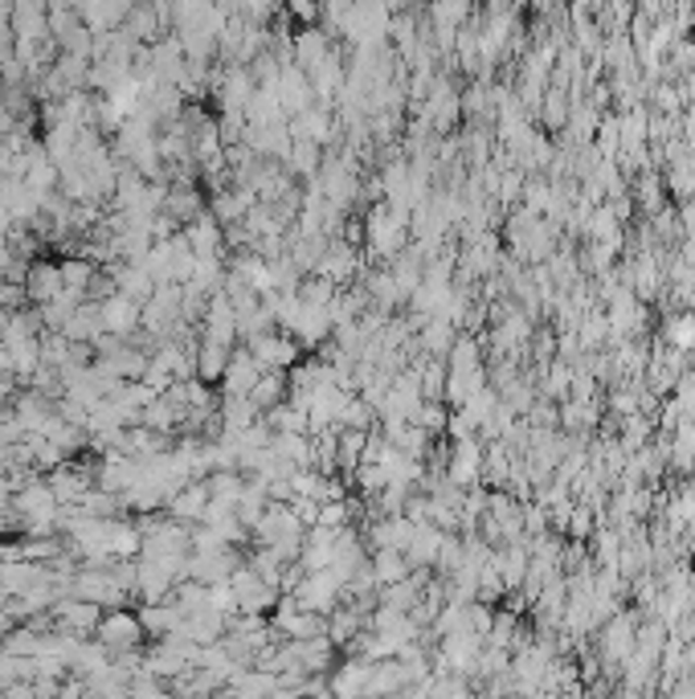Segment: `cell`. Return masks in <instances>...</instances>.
<instances>
[{
    "label": "cell",
    "instance_id": "1",
    "mask_svg": "<svg viewBox=\"0 0 695 699\" xmlns=\"http://www.w3.org/2000/svg\"><path fill=\"white\" fill-rule=\"evenodd\" d=\"M389 29H393V17L385 0H352L348 17L339 25V37L352 41L357 50H376V46L389 41Z\"/></svg>",
    "mask_w": 695,
    "mask_h": 699
},
{
    "label": "cell",
    "instance_id": "2",
    "mask_svg": "<svg viewBox=\"0 0 695 699\" xmlns=\"http://www.w3.org/2000/svg\"><path fill=\"white\" fill-rule=\"evenodd\" d=\"M250 348V357L258 360V369L262 373H287L295 369V360H299V340L290 336V332H258L250 340H241Z\"/></svg>",
    "mask_w": 695,
    "mask_h": 699
},
{
    "label": "cell",
    "instance_id": "3",
    "mask_svg": "<svg viewBox=\"0 0 695 699\" xmlns=\"http://www.w3.org/2000/svg\"><path fill=\"white\" fill-rule=\"evenodd\" d=\"M95 638H99L102 647L115 654V650L144 647V642H148V631H144V622H139L136 610H123V606H115V610H107V614L99 617Z\"/></svg>",
    "mask_w": 695,
    "mask_h": 699
},
{
    "label": "cell",
    "instance_id": "4",
    "mask_svg": "<svg viewBox=\"0 0 695 699\" xmlns=\"http://www.w3.org/2000/svg\"><path fill=\"white\" fill-rule=\"evenodd\" d=\"M229 589L238 597L241 614H262V610H271L274 601H278V594H283V589H274L271 581H262V573H258L250 561H241L238 569L229 573Z\"/></svg>",
    "mask_w": 695,
    "mask_h": 699
},
{
    "label": "cell",
    "instance_id": "5",
    "mask_svg": "<svg viewBox=\"0 0 695 699\" xmlns=\"http://www.w3.org/2000/svg\"><path fill=\"white\" fill-rule=\"evenodd\" d=\"M483 438H455L446 450V478L458 487H475L483 483Z\"/></svg>",
    "mask_w": 695,
    "mask_h": 699
},
{
    "label": "cell",
    "instance_id": "6",
    "mask_svg": "<svg viewBox=\"0 0 695 699\" xmlns=\"http://www.w3.org/2000/svg\"><path fill=\"white\" fill-rule=\"evenodd\" d=\"M99 617H102V606L99 601H86V597H74V594H66V597H58L53 601V610H50V622H53V631H70V634H95V626H99Z\"/></svg>",
    "mask_w": 695,
    "mask_h": 699
},
{
    "label": "cell",
    "instance_id": "7",
    "mask_svg": "<svg viewBox=\"0 0 695 699\" xmlns=\"http://www.w3.org/2000/svg\"><path fill=\"white\" fill-rule=\"evenodd\" d=\"M99 315H102V327L111 332V336H123V340H132L144 324V303L132 299V295H123V290H111L107 299H99Z\"/></svg>",
    "mask_w": 695,
    "mask_h": 699
},
{
    "label": "cell",
    "instance_id": "8",
    "mask_svg": "<svg viewBox=\"0 0 695 699\" xmlns=\"http://www.w3.org/2000/svg\"><path fill=\"white\" fill-rule=\"evenodd\" d=\"M201 336L218 344H238V311H234V295L229 290L209 295L201 315Z\"/></svg>",
    "mask_w": 695,
    "mask_h": 699
},
{
    "label": "cell",
    "instance_id": "9",
    "mask_svg": "<svg viewBox=\"0 0 695 699\" xmlns=\"http://www.w3.org/2000/svg\"><path fill=\"white\" fill-rule=\"evenodd\" d=\"M290 136L295 139H307V143H332L336 139V120H332V111H327V103H311L307 111H295L287 120Z\"/></svg>",
    "mask_w": 695,
    "mask_h": 699
},
{
    "label": "cell",
    "instance_id": "10",
    "mask_svg": "<svg viewBox=\"0 0 695 699\" xmlns=\"http://www.w3.org/2000/svg\"><path fill=\"white\" fill-rule=\"evenodd\" d=\"M262 376V369H258V360L250 357V348L241 344V348H234V357H229V364H225V373H221V397H250V389H255V380Z\"/></svg>",
    "mask_w": 695,
    "mask_h": 699
},
{
    "label": "cell",
    "instance_id": "11",
    "mask_svg": "<svg viewBox=\"0 0 695 699\" xmlns=\"http://www.w3.org/2000/svg\"><path fill=\"white\" fill-rule=\"evenodd\" d=\"M204 508H209V483L204 478H188L181 491L169 495V503H164V512L176 515L181 524H201L204 520Z\"/></svg>",
    "mask_w": 695,
    "mask_h": 699
},
{
    "label": "cell",
    "instance_id": "12",
    "mask_svg": "<svg viewBox=\"0 0 695 699\" xmlns=\"http://www.w3.org/2000/svg\"><path fill=\"white\" fill-rule=\"evenodd\" d=\"M50 564L41 561H25V557H9V561H0V589L9 597L25 594V589H34L41 581H50Z\"/></svg>",
    "mask_w": 695,
    "mask_h": 699
},
{
    "label": "cell",
    "instance_id": "13",
    "mask_svg": "<svg viewBox=\"0 0 695 699\" xmlns=\"http://www.w3.org/2000/svg\"><path fill=\"white\" fill-rule=\"evenodd\" d=\"M185 238H188V246H193V254L197 258H221L225 254V225H221L209 209L197 213V217L185 225Z\"/></svg>",
    "mask_w": 695,
    "mask_h": 699
},
{
    "label": "cell",
    "instance_id": "14",
    "mask_svg": "<svg viewBox=\"0 0 695 699\" xmlns=\"http://www.w3.org/2000/svg\"><path fill=\"white\" fill-rule=\"evenodd\" d=\"M46 478H50V487L58 491L62 503H74L86 487H95V466H83V462H74V454H70V459L58 462Z\"/></svg>",
    "mask_w": 695,
    "mask_h": 699
},
{
    "label": "cell",
    "instance_id": "15",
    "mask_svg": "<svg viewBox=\"0 0 695 699\" xmlns=\"http://www.w3.org/2000/svg\"><path fill=\"white\" fill-rule=\"evenodd\" d=\"M62 290H66V283H62L58 262H46V258L29 262V271H25V299L29 303H50L53 295H62Z\"/></svg>",
    "mask_w": 695,
    "mask_h": 699
},
{
    "label": "cell",
    "instance_id": "16",
    "mask_svg": "<svg viewBox=\"0 0 695 699\" xmlns=\"http://www.w3.org/2000/svg\"><path fill=\"white\" fill-rule=\"evenodd\" d=\"M557 410H560V429H564V434H594L597 422H601L597 397H564Z\"/></svg>",
    "mask_w": 695,
    "mask_h": 699
},
{
    "label": "cell",
    "instance_id": "17",
    "mask_svg": "<svg viewBox=\"0 0 695 699\" xmlns=\"http://www.w3.org/2000/svg\"><path fill=\"white\" fill-rule=\"evenodd\" d=\"M455 340H458V324L446 320V315H430V320L418 324V352H425V357L446 360V352H450Z\"/></svg>",
    "mask_w": 695,
    "mask_h": 699
},
{
    "label": "cell",
    "instance_id": "18",
    "mask_svg": "<svg viewBox=\"0 0 695 699\" xmlns=\"http://www.w3.org/2000/svg\"><path fill=\"white\" fill-rule=\"evenodd\" d=\"M369 675H373V659H348V663L332 666V696H364L369 691Z\"/></svg>",
    "mask_w": 695,
    "mask_h": 699
},
{
    "label": "cell",
    "instance_id": "19",
    "mask_svg": "<svg viewBox=\"0 0 695 699\" xmlns=\"http://www.w3.org/2000/svg\"><path fill=\"white\" fill-rule=\"evenodd\" d=\"M139 622H144L148 638H164V634L181 631L185 614H181V606H176L172 597H164V601H144V610H139Z\"/></svg>",
    "mask_w": 695,
    "mask_h": 699
},
{
    "label": "cell",
    "instance_id": "20",
    "mask_svg": "<svg viewBox=\"0 0 695 699\" xmlns=\"http://www.w3.org/2000/svg\"><path fill=\"white\" fill-rule=\"evenodd\" d=\"M483 385H492L487 380V364H475V369H446V392H442V401L446 405H462L471 392H479Z\"/></svg>",
    "mask_w": 695,
    "mask_h": 699
},
{
    "label": "cell",
    "instance_id": "21",
    "mask_svg": "<svg viewBox=\"0 0 695 699\" xmlns=\"http://www.w3.org/2000/svg\"><path fill=\"white\" fill-rule=\"evenodd\" d=\"M204 483H209V503H218V508H238L241 491H246V475L234 471V466H225V471H209Z\"/></svg>",
    "mask_w": 695,
    "mask_h": 699
},
{
    "label": "cell",
    "instance_id": "22",
    "mask_svg": "<svg viewBox=\"0 0 695 699\" xmlns=\"http://www.w3.org/2000/svg\"><path fill=\"white\" fill-rule=\"evenodd\" d=\"M229 357H234V344H218L201 336V340H197V376H201L204 385H218Z\"/></svg>",
    "mask_w": 695,
    "mask_h": 699
},
{
    "label": "cell",
    "instance_id": "23",
    "mask_svg": "<svg viewBox=\"0 0 695 699\" xmlns=\"http://www.w3.org/2000/svg\"><path fill=\"white\" fill-rule=\"evenodd\" d=\"M369 569H373L376 577V589L381 585H393V581H401L413 573V564H409V557L401 552V548H373V561H369Z\"/></svg>",
    "mask_w": 695,
    "mask_h": 699
},
{
    "label": "cell",
    "instance_id": "24",
    "mask_svg": "<svg viewBox=\"0 0 695 699\" xmlns=\"http://www.w3.org/2000/svg\"><path fill=\"white\" fill-rule=\"evenodd\" d=\"M287 392H290L287 373H262L255 380V389H250V405H255L258 413H266L274 410L278 401H287Z\"/></svg>",
    "mask_w": 695,
    "mask_h": 699
},
{
    "label": "cell",
    "instance_id": "25",
    "mask_svg": "<svg viewBox=\"0 0 695 699\" xmlns=\"http://www.w3.org/2000/svg\"><path fill=\"white\" fill-rule=\"evenodd\" d=\"M662 344H671L679 352H692L695 357V311H679L662 324Z\"/></svg>",
    "mask_w": 695,
    "mask_h": 699
},
{
    "label": "cell",
    "instance_id": "26",
    "mask_svg": "<svg viewBox=\"0 0 695 699\" xmlns=\"http://www.w3.org/2000/svg\"><path fill=\"white\" fill-rule=\"evenodd\" d=\"M483 364V340H475L471 332H458V340L446 352V369H475Z\"/></svg>",
    "mask_w": 695,
    "mask_h": 699
},
{
    "label": "cell",
    "instance_id": "27",
    "mask_svg": "<svg viewBox=\"0 0 695 699\" xmlns=\"http://www.w3.org/2000/svg\"><path fill=\"white\" fill-rule=\"evenodd\" d=\"M446 417H450L446 401H430V397H425L422 405H418V413H413V422H418L425 434H434V438H442V434H446Z\"/></svg>",
    "mask_w": 695,
    "mask_h": 699
},
{
    "label": "cell",
    "instance_id": "28",
    "mask_svg": "<svg viewBox=\"0 0 695 699\" xmlns=\"http://www.w3.org/2000/svg\"><path fill=\"white\" fill-rule=\"evenodd\" d=\"M339 426H352V429H373L376 426V410L360 397V392H352L348 397V405H344V417H339Z\"/></svg>",
    "mask_w": 695,
    "mask_h": 699
},
{
    "label": "cell",
    "instance_id": "29",
    "mask_svg": "<svg viewBox=\"0 0 695 699\" xmlns=\"http://www.w3.org/2000/svg\"><path fill=\"white\" fill-rule=\"evenodd\" d=\"M283 9L295 13L299 21H315V13H320V4H315V0H283Z\"/></svg>",
    "mask_w": 695,
    "mask_h": 699
},
{
    "label": "cell",
    "instance_id": "30",
    "mask_svg": "<svg viewBox=\"0 0 695 699\" xmlns=\"http://www.w3.org/2000/svg\"><path fill=\"white\" fill-rule=\"evenodd\" d=\"M0 152H4V139H0Z\"/></svg>",
    "mask_w": 695,
    "mask_h": 699
}]
</instances>
